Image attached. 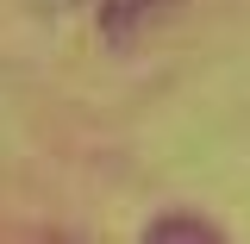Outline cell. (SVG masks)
I'll return each instance as SVG.
<instances>
[{"instance_id":"obj_1","label":"cell","mask_w":250,"mask_h":244,"mask_svg":"<svg viewBox=\"0 0 250 244\" xmlns=\"http://www.w3.org/2000/svg\"><path fill=\"white\" fill-rule=\"evenodd\" d=\"M175 6H182V0H100V38L125 50L138 31H150L156 19H169Z\"/></svg>"},{"instance_id":"obj_2","label":"cell","mask_w":250,"mask_h":244,"mask_svg":"<svg viewBox=\"0 0 250 244\" xmlns=\"http://www.w3.org/2000/svg\"><path fill=\"white\" fill-rule=\"evenodd\" d=\"M144 244H225V238L207 219H194V213H163V219H150Z\"/></svg>"},{"instance_id":"obj_3","label":"cell","mask_w":250,"mask_h":244,"mask_svg":"<svg viewBox=\"0 0 250 244\" xmlns=\"http://www.w3.org/2000/svg\"><path fill=\"white\" fill-rule=\"evenodd\" d=\"M57 6H69V0H57Z\"/></svg>"}]
</instances>
